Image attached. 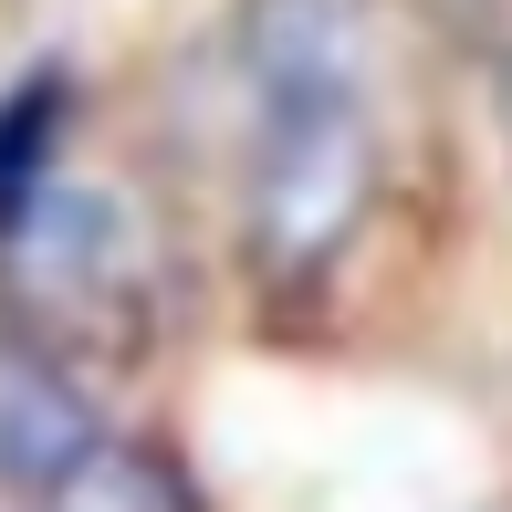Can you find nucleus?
I'll return each mask as SVG.
<instances>
[{"mask_svg":"<svg viewBox=\"0 0 512 512\" xmlns=\"http://www.w3.org/2000/svg\"><path fill=\"white\" fill-rule=\"evenodd\" d=\"M32 512H199V502L178 492L168 460L126 450V439H95V450H84V460H74V471H63Z\"/></svg>","mask_w":512,"mask_h":512,"instance_id":"obj_5","label":"nucleus"},{"mask_svg":"<svg viewBox=\"0 0 512 512\" xmlns=\"http://www.w3.org/2000/svg\"><path fill=\"white\" fill-rule=\"evenodd\" d=\"M0 251H11L21 304L42 324H63V335H115L126 345L136 314H147V241H136L115 189H63L53 178Z\"/></svg>","mask_w":512,"mask_h":512,"instance_id":"obj_2","label":"nucleus"},{"mask_svg":"<svg viewBox=\"0 0 512 512\" xmlns=\"http://www.w3.org/2000/svg\"><path fill=\"white\" fill-rule=\"evenodd\" d=\"M95 408L74 398V377L42 356H0V481H11L21 502H42L63 471H74L84 450H95Z\"/></svg>","mask_w":512,"mask_h":512,"instance_id":"obj_3","label":"nucleus"},{"mask_svg":"<svg viewBox=\"0 0 512 512\" xmlns=\"http://www.w3.org/2000/svg\"><path fill=\"white\" fill-rule=\"evenodd\" d=\"M251 105V262L262 283L304 293L335 272L377 199V126H366V32L356 0H251L241 21Z\"/></svg>","mask_w":512,"mask_h":512,"instance_id":"obj_1","label":"nucleus"},{"mask_svg":"<svg viewBox=\"0 0 512 512\" xmlns=\"http://www.w3.org/2000/svg\"><path fill=\"white\" fill-rule=\"evenodd\" d=\"M63 115H74L63 74H32V84H11V95H0V241L32 220V199H42V189H53Z\"/></svg>","mask_w":512,"mask_h":512,"instance_id":"obj_4","label":"nucleus"}]
</instances>
